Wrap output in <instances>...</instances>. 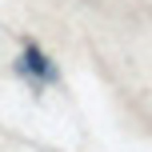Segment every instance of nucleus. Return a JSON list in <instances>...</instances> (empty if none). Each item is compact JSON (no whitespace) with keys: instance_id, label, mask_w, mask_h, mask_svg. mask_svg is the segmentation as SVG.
Masks as SVG:
<instances>
[{"instance_id":"obj_1","label":"nucleus","mask_w":152,"mask_h":152,"mask_svg":"<svg viewBox=\"0 0 152 152\" xmlns=\"http://www.w3.org/2000/svg\"><path fill=\"white\" fill-rule=\"evenodd\" d=\"M16 72H20L32 88H44V84H56V80H60L56 64L48 60V52L36 44V40H24V52H20V60H16Z\"/></svg>"}]
</instances>
